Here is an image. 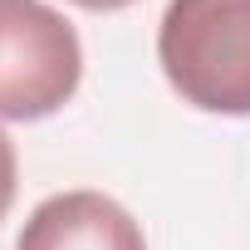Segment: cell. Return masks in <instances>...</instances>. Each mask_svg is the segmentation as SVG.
I'll use <instances>...</instances> for the list:
<instances>
[{
	"label": "cell",
	"instance_id": "obj_1",
	"mask_svg": "<svg viewBox=\"0 0 250 250\" xmlns=\"http://www.w3.org/2000/svg\"><path fill=\"white\" fill-rule=\"evenodd\" d=\"M157 59L167 83L201 113H250V0H172Z\"/></svg>",
	"mask_w": 250,
	"mask_h": 250
},
{
	"label": "cell",
	"instance_id": "obj_2",
	"mask_svg": "<svg viewBox=\"0 0 250 250\" xmlns=\"http://www.w3.org/2000/svg\"><path fill=\"white\" fill-rule=\"evenodd\" d=\"M83 74L74 25L44 0H0V118L59 113Z\"/></svg>",
	"mask_w": 250,
	"mask_h": 250
},
{
	"label": "cell",
	"instance_id": "obj_3",
	"mask_svg": "<svg viewBox=\"0 0 250 250\" xmlns=\"http://www.w3.org/2000/svg\"><path fill=\"white\" fill-rule=\"evenodd\" d=\"M15 250H147V240L113 196L59 191L30 211Z\"/></svg>",
	"mask_w": 250,
	"mask_h": 250
},
{
	"label": "cell",
	"instance_id": "obj_4",
	"mask_svg": "<svg viewBox=\"0 0 250 250\" xmlns=\"http://www.w3.org/2000/svg\"><path fill=\"white\" fill-rule=\"evenodd\" d=\"M15 143H10V133L0 128V221H5V211H10V201H15Z\"/></svg>",
	"mask_w": 250,
	"mask_h": 250
},
{
	"label": "cell",
	"instance_id": "obj_5",
	"mask_svg": "<svg viewBox=\"0 0 250 250\" xmlns=\"http://www.w3.org/2000/svg\"><path fill=\"white\" fill-rule=\"evenodd\" d=\"M74 5H83V10H123V5H133V0H74Z\"/></svg>",
	"mask_w": 250,
	"mask_h": 250
}]
</instances>
